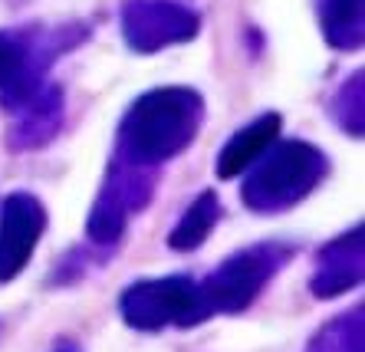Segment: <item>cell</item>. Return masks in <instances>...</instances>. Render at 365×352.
<instances>
[{
	"instance_id": "obj_1",
	"label": "cell",
	"mask_w": 365,
	"mask_h": 352,
	"mask_svg": "<svg viewBox=\"0 0 365 352\" xmlns=\"http://www.w3.org/2000/svg\"><path fill=\"white\" fill-rule=\"evenodd\" d=\"M125 319L138 329H158L168 323H195L201 319V300L187 280H148L122 296Z\"/></svg>"
},
{
	"instance_id": "obj_2",
	"label": "cell",
	"mask_w": 365,
	"mask_h": 352,
	"mask_svg": "<svg viewBox=\"0 0 365 352\" xmlns=\"http://www.w3.org/2000/svg\"><path fill=\"white\" fill-rule=\"evenodd\" d=\"M270 274V260L264 254H240L234 257L224 270L211 276V284L197 290V300H201V313H214V309H224V313H234V309L247 306L254 300V293L260 290V284Z\"/></svg>"
},
{
	"instance_id": "obj_3",
	"label": "cell",
	"mask_w": 365,
	"mask_h": 352,
	"mask_svg": "<svg viewBox=\"0 0 365 352\" xmlns=\"http://www.w3.org/2000/svg\"><path fill=\"white\" fill-rule=\"evenodd\" d=\"M40 207H34L30 201H14L7 211V221H4V231H0V280H10L24 270L34 244L40 241Z\"/></svg>"
},
{
	"instance_id": "obj_4",
	"label": "cell",
	"mask_w": 365,
	"mask_h": 352,
	"mask_svg": "<svg viewBox=\"0 0 365 352\" xmlns=\"http://www.w3.org/2000/svg\"><path fill=\"white\" fill-rule=\"evenodd\" d=\"M280 129V115H264L260 122H254L250 129L237 132V135L227 142V148L217 158V175L221 178H234L237 172H244L247 165L254 162L257 155L270 145V138Z\"/></svg>"
},
{
	"instance_id": "obj_5",
	"label": "cell",
	"mask_w": 365,
	"mask_h": 352,
	"mask_svg": "<svg viewBox=\"0 0 365 352\" xmlns=\"http://www.w3.org/2000/svg\"><path fill=\"white\" fill-rule=\"evenodd\" d=\"M214 217H217V207H214V195H201V201H197V205L191 207L185 217H181L178 231L171 234V247H178V250L197 247V244L207 237V231H211Z\"/></svg>"
}]
</instances>
